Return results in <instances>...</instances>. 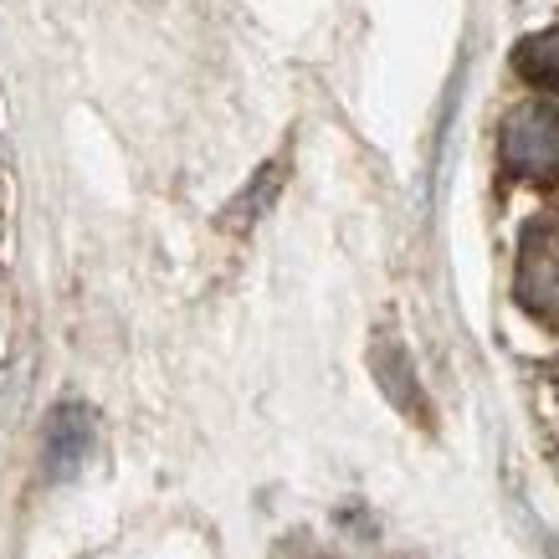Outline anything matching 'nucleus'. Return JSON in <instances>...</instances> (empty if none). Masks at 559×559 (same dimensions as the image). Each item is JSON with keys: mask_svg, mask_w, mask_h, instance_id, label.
Returning <instances> with one entry per match:
<instances>
[{"mask_svg": "<svg viewBox=\"0 0 559 559\" xmlns=\"http://www.w3.org/2000/svg\"><path fill=\"white\" fill-rule=\"evenodd\" d=\"M498 154L519 180H555L559 175V108L555 103H519L503 134H498Z\"/></svg>", "mask_w": 559, "mask_h": 559, "instance_id": "obj_1", "label": "nucleus"}, {"mask_svg": "<svg viewBox=\"0 0 559 559\" xmlns=\"http://www.w3.org/2000/svg\"><path fill=\"white\" fill-rule=\"evenodd\" d=\"M513 298L539 323H559V221H528L524 226Z\"/></svg>", "mask_w": 559, "mask_h": 559, "instance_id": "obj_2", "label": "nucleus"}, {"mask_svg": "<svg viewBox=\"0 0 559 559\" xmlns=\"http://www.w3.org/2000/svg\"><path fill=\"white\" fill-rule=\"evenodd\" d=\"M87 452H93V411L78 406V401H62L47 416V447H41L47 477L51 483L78 477L87 467Z\"/></svg>", "mask_w": 559, "mask_h": 559, "instance_id": "obj_3", "label": "nucleus"}, {"mask_svg": "<svg viewBox=\"0 0 559 559\" xmlns=\"http://www.w3.org/2000/svg\"><path fill=\"white\" fill-rule=\"evenodd\" d=\"M513 72H519L528 87L559 93V26L524 36V41L513 47Z\"/></svg>", "mask_w": 559, "mask_h": 559, "instance_id": "obj_4", "label": "nucleus"}]
</instances>
